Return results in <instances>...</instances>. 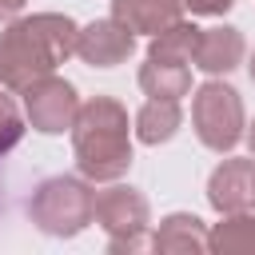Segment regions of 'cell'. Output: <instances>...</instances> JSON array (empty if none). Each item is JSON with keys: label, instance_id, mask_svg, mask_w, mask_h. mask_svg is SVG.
<instances>
[{"label": "cell", "instance_id": "cell-16", "mask_svg": "<svg viewBox=\"0 0 255 255\" xmlns=\"http://www.w3.org/2000/svg\"><path fill=\"white\" fill-rule=\"evenodd\" d=\"M24 124H28V120L20 116L16 100L0 92V155H4V151H12V147L24 139Z\"/></svg>", "mask_w": 255, "mask_h": 255}, {"label": "cell", "instance_id": "cell-5", "mask_svg": "<svg viewBox=\"0 0 255 255\" xmlns=\"http://www.w3.org/2000/svg\"><path fill=\"white\" fill-rule=\"evenodd\" d=\"M92 223H100V231L108 235V251H143L151 247V207L147 195L128 187V183H112L104 191H96V215Z\"/></svg>", "mask_w": 255, "mask_h": 255}, {"label": "cell", "instance_id": "cell-13", "mask_svg": "<svg viewBox=\"0 0 255 255\" xmlns=\"http://www.w3.org/2000/svg\"><path fill=\"white\" fill-rule=\"evenodd\" d=\"M207 251L215 255H255V215L251 211H227L207 231Z\"/></svg>", "mask_w": 255, "mask_h": 255}, {"label": "cell", "instance_id": "cell-12", "mask_svg": "<svg viewBox=\"0 0 255 255\" xmlns=\"http://www.w3.org/2000/svg\"><path fill=\"white\" fill-rule=\"evenodd\" d=\"M139 88L151 100H183L191 92V68L175 60H155L147 56L139 64Z\"/></svg>", "mask_w": 255, "mask_h": 255}, {"label": "cell", "instance_id": "cell-11", "mask_svg": "<svg viewBox=\"0 0 255 255\" xmlns=\"http://www.w3.org/2000/svg\"><path fill=\"white\" fill-rule=\"evenodd\" d=\"M183 16V0H112V20L135 36H155Z\"/></svg>", "mask_w": 255, "mask_h": 255}, {"label": "cell", "instance_id": "cell-1", "mask_svg": "<svg viewBox=\"0 0 255 255\" xmlns=\"http://www.w3.org/2000/svg\"><path fill=\"white\" fill-rule=\"evenodd\" d=\"M80 24L64 12H32L16 16L0 32V84L8 92H24L40 76H52L68 56H76Z\"/></svg>", "mask_w": 255, "mask_h": 255}, {"label": "cell", "instance_id": "cell-19", "mask_svg": "<svg viewBox=\"0 0 255 255\" xmlns=\"http://www.w3.org/2000/svg\"><path fill=\"white\" fill-rule=\"evenodd\" d=\"M243 139H247V151H251V159H255V120L243 128Z\"/></svg>", "mask_w": 255, "mask_h": 255}, {"label": "cell", "instance_id": "cell-9", "mask_svg": "<svg viewBox=\"0 0 255 255\" xmlns=\"http://www.w3.org/2000/svg\"><path fill=\"white\" fill-rule=\"evenodd\" d=\"M251 175H255V159H223L207 179V203L219 215L247 211L251 207Z\"/></svg>", "mask_w": 255, "mask_h": 255}, {"label": "cell", "instance_id": "cell-4", "mask_svg": "<svg viewBox=\"0 0 255 255\" xmlns=\"http://www.w3.org/2000/svg\"><path fill=\"white\" fill-rule=\"evenodd\" d=\"M191 128H195V135L207 151H215V155L235 151L239 139H243V128H247L243 96L231 84H223L219 76H211L191 96Z\"/></svg>", "mask_w": 255, "mask_h": 255}, {"label": "cell", "instance_id": "cell-7", "mask_svg": "<svg viewBox=\"0 0 255 255\" xmlns=\"http://www.w3.org/2000/svg\"><path fill=\"white\" fill-rule=\"evenodd\" d=\"M135 52V32H128L120 20H92L76 32V56L88 68H116Z\"/></svg>", "mask_w": 255, "mask_h": 255}, {"label": "cell", "instance_id": "cell-3", "mask_svg": "<svg viewBox=\"0 0 255 255\" xmlns=\"http://www.w3.org/2000/svg\"><path fill=\"white\" fill-rule=\"evenodd\" d=\"M92 215H96V191L84 175H48L36 183L28 199V219L52 239H72L88 231Z\"/></svg>", "mask_w": 255, "mask_h": 255}, {"label": "cell", "instance_id": "cell-14", "mask_svg": "<svg viewBox=\"0 0 255 255\" xmlns=\"http://www.w3.org/2000/svg\"><path fill=\"white\" fill-rule=\"evenodd\" d=\"M179 124H183L179 100H147L135 112V139L147 143V147H159L179 131Z\"/></svg>", "mask_w": 255, "mask_h": 255}, {"label": "cell", "instance_id": "cell-18", "mask_svg": "<svg viewBox=\"0 0 255 255\" xmlns=\"http://www.w3.org/2000/svg\"><path fill=\"white\" fill-rule=\"evenodd\" d=\"M24 4H28V0H0V24L16 20V16L24 12Z\"/></svg>", "mask_w": 255, "mask_h": 255}, {"label": "cell", "instance_id": "cell-15", "mask_svg": "<svg viewBox=\"0 0 255 255\" xmlns=\"http://www.w3.org/2000/svg\"><path fill=\"white\" fill-rule=\"evenodd\" d=\"M195 44H199V28H195L191 20H183V16H179L175 24H167L163 32H155V36H151L147 56H155V60H175V64H191Z\"/></svg>", "mask_w": 255, "mask_h": 255}, {"label": "cell", "instance_id": "cell-21", "mask_svg": "<svg viewBox=\"0 0 255 255\" xmlns=\"http://www.w3.org/2000/svg\"><path fill=\"white\" fill-rule=\"evenodd\" d=\"M251 203H255V175H251Z\"/></svg>", "mask_w": 255, "mask_h": 255}, {"label": "cell", "instance_id": "cell-20", "mask_svg": "<svg viewBox=\"0 0 255 255\" xmlns=\"http://www.w3.org/2000/svg\"><path fill=\"white\" fill-rule=\"evenodd\" d=\"M247 72H251V80H255V52H251V60H247Z\"/></svg>", "mask_w": 255, "mask_h": 255}, {"label": "cell", "instance_id": "cell-2", "mask_svg": "<svg viewBox=\"0 0 255 255\" xmlns=\"http://www.w3.org/2000/svg\"><path fill=\"white\" fill-rule=\"evenodd\" d=\"M76 167L88 183H116L131 167V131L128 108L112 96H92L80 104L72 124Z\"/></svg>", "mask_w": 255, "mask_h": 255}, {"label": "cell", "instance_id": "cell-8", "mask_svg": "<svg viewBox=\"0 0 255 255\" xmlns=\"http://www.w3.org/2000/svg\"><path fill=\"white\" fill-rule=\"evenodd\" d=\"M243 56H247L243 32L231 24H215V28H199V44H195L191 64L207 76H227L243 64Z\"/></svg>", "mask_w": 255, "mask_h": 255}, {"label": "cell", "instance_id": "cell-17", "mask_svg": "<svg viewBox=\"0 0 255 255\" xmlns=\"http://www.w3.org/2000/svg\"><path fill=\"white\" fill-rule=\"evenodd\" d=\"M231 4L235 0H183V12H191V16H223V12H231Z\"/></svg>", "mask_w": 255, "mask_h": 255}, {"label": "cell", "instance_id": "cell-6", "mask_svg": "<svg viewBox=\"0 0 255 255\" xmlns=\"http://www.w3.org/2000/svg\"><path fill=\"white\" fill-rule=\"evenodd\" d=\"M20 96H24V120L40 135H64V131H72L76 112H80V96H76V88L68 80H60L52 72V76H40L36 84H28Z\"/></svg>", "mask_w": 255, "mask_h": 255}, {"label": "cell", "instance_id": "cell-10", "mask_svg": "<svg viewBox=\"0 0 255 255\" xmlns=\"http://www.w3.org/2000/svg\"><path fill=\"white\" fill-rule=\"evenodd\" d=\"M151 251H167V255H199L207 251V223L191 211H171L159 219V227L151 231Z\"/></svg>", "mask_w": 255, "mask_h": 255}]
</instances>
